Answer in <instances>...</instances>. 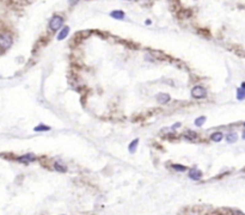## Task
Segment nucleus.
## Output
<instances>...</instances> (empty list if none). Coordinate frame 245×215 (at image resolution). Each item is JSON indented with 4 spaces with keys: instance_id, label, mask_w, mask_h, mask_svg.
<instances>
[{
    "instance_id": "15",
    "label": "nucleus",
    "mask_w": 245,
    "mask_h": 215,
    "mask_svg": "<svg viewBox=\"0 0 245 215\" xmlns=\"http://www.w3.org/2000/svg\"><path fill=\"white\" fill-rule=\"evenodd\" d=\"M50 127H47V126H43V124H40L37 127H35V131H43V130H49Z\"/></svg>"
},
{
    "instance_id": "16",
    "label": "nucleus",
    "mask_w": 245,
    "mask_h": 215,
    "mask_svg": "<svg viewBox=\"0 0 245 215\" xmlns=\"http://www.w3.org/2000/svg\"><path fill=\"white\" fill-rule=\"evenodd\" d=\"M185 138L187 139H195L196 138V133H194V131H187L185 133Z\"/></svg>"
},
{
    "instance_id": "14",
    "label": "nucleus",
    "mask_w": 245,
    "mask_h": 215,
    "mask_svg": "<svg viewBox=\"0 0 245 215\" xmlns=\"http://www.w3.org/2000/svg\"><path fill=\"white\" fill-rule=\"evenodd\" d=\"M54 167H55V170L56 171H59V172H66V167H64L61 164H59V162H55L54 164Z\"/></svg>"
},
{
    "instance_id": "3",
    "label": "nucleus",
    "mask_w": 245,
    "mask_h": 215,
    "mask_svg": "<svg viewBox=\"0 0 245 215\" xmlns=\"http://www.w3.org/2000/svg\"><path fill=\"white\" fill-rule=\"evenodd\" d=\"M64 24V19L60 17V16H54L50 22H49V28L53 30V31H57Z\"/></svg>"
},
{
    "instance_id": "18",
    "label": "nucleus",
    "mask_w": 245,
    "mask_h": 215,
    "mask_svg": "<svg viewBox=\"0 0 245 215\" xmlns=\"http://www.w3.org/2000/svg\"><path fill=\"white\" fill-rule=\"evenodd\" d=\"M179 126H181V123H176V124L173 126V128H178Z\"/></svg>"
},
{
    "instance_id": "12",
    "label": "nucleus",
    "mask_w": 245,
    "mask_h": 215,
    "mask_svg": "<svg viewBox=\"0 0 245 215\" xmlns=\"http://www.w3.org/2000/svg\"><path fill=\"white\" fill-rule=\"evenodd\" d=\"M138 143H139V140L135 139L134 141L130 142V145H129V152L130 153H134L135 150H136V146H138Z\"/></svg>"
},
{
    "instance_id": "9",
    "label": "nucleus",
    "mask_w": 245,
    "mask_h": 215,
    "mask_svg": "<svg viewBox=\"0 0 245 215\" xmlns=\"http://www.w3.org/2000/svg\"><path fill=\"white\" fill-rule=\"evenodd\" d=\"M110 16L112 18H116V19H123L124 18V13L122 11H112L110 13Z\"/></svg>"
},
{
    "instance_id": "10",
    "label": "nucleus",
    "mask_w": 245,
    "mask_h": 215,
    "mask_svg": "<svg viewBox=\"0 0 245 215\" xmlns=\"http://www.w3.org/2000/svg\"><path fill=\"white\" fill-rule=\"evenodd\" d=\"M223 138H224L223 133H220V131L214 133V134H212V136H211V139H212L214 142H219V141H221Z\"/></svg>"
},
{
    "instance_id": "19",
    "label": "nucleus",
    "mask_w": 245,
    "mask_h": 215,
    "mask_svg": "<svg viewBox=\"0 0 245 215\" xmlns=\"http://www.w3.org/2000/svg\"><path fill=\"white\" fill-rule=\"evenodd\" d=\"M234 215H244L243 213H240V212H237V213H234Z\"/></svg>"
},
{
    "instance_id": "6",
    "label": "nucleus",
    "mask_w": 245,
    "mask_h": 215,
    "mask_svg": "<svg viewBox=\"0 0 245 215\" xmlns=\"http://www.w3.org/2000/svg\"><path fill=\"white\" fill-rule=\"evenodd\" d=\"M36 159V157L33 155V154H25V155H23V157H19L18 158V160L22 161V162H25V164H28V162H31Z\"/></svg>"
},
{
    "instance_id": "17",
    "label": "nucleus",
    "mask_w": 245,
    "mask_h": 215,
    "mask_svg": "<svg viewBox=\"0 0 245 215\" xmlns=\"http://www.w3.org/2000/svg\"><path fill=\"white\" fill-rule=\"evenodd\" d=\"M173 169L175 170H177V171H185V167L184 166H179V165H173Z\"/></svg>"
},
{
    "instance_id": "4",
    "label": "nucleus",
    "mask_w": 245,
    "mask_h": 215,
    "mask_svg": "<svg viewBox=\"0 0 245 215\" xmlns=\"http://www.w3.org/2000/svg\"><path fill=\"white\" fill-rule=\"evenodd\" d=\"M170 99H171V97H170V95H167V93H159V95H157V100L160 104H165L167 102H170Z\"/></svg>"
},
{
    "instance_id": "21",
    "label": "nucleus",
    "mask_w": 245,
    "mask_h": 215,
    "mask_svg": "<svg viewBox=\"0 0 245 215\" xmlns=\"http://www.w3.org/2000/svg\"><path fill=\"white\" fill-rule=\"evenodd\" d=\"M243 139L245 140V130H244V131H243Z\"/></svg>"
},
{
    "instance_id": "22",
    "label": "nucleus",
    "mask_w": 245,
    "mask_h": 215,
    "mask_svg": "<svg viewBox=\"0 0 245 215\" xmlns=\"http://www.w3.org/2000/svg\"><path fill=\"white\" fill-rule=\"evenodd\" d=\"M244 127H245V123H244Z\"/></svg>"
},
{
    "instance_id": "11",
    "label": "nucleus",
    "mask_w": 245,
    "mask_h": 215,
    "mask_svg": "<svg viewBox=\"0 0 245 215\" xmlns=\"http://www.w3.org/2000/svg\"><path fill=\"white\" fill-rule=\"evenodd\" d=\"M237 98H238L239 100L245 99V90L244 88H242V87L237 88Z\"/></svg>"
},
{
    "instance_id": "5",
    "label": "nucleus",
    "mask_w": 245,
    "mask_h": 215,
    "mask_svg": "<svg viewBox=\"0 0 245 215\" xmlns=\"http://www.w3.org/2000/svg\"><path fill=\"white\" fill-rule=\"evenodd\" d=\"M189 177L191 179H194V181H199L201 177H202V173L197 169H191L189 172Z\"/></svg>"
},
{
    "instance_id": "7",
    "label": "nucleus",
    "mask_w": 245,
    "mask_h": 215,
    "mask_svg": "<svg viewBox=\"0 0 245 215\" xmlns=\"http://www.w3.org/2000/svg\"><path fill=\"white\" fill-rule=\"evenodd\" d=\"M237 139H238V135L235 134V133H228L227 134V136H226V140H227V142L228 143H233V142H235L237 141Z\"/></svg>"
},
{
    "instance_id": "2",
    "label": "nucleus",
    "mask_w": 245,
    "mask_h": 215,
    "mask_svg": "<svg viewBox=\"0 0 245 215\" xmlns=\"http://www.w3.org/2000/svg\"><path fill=\"white\" fill-rule=\"evenodd\" d=\"M191 96H192V98H195V99H202V98H204V97L207 96V91L202 86H195L191 90Z\"/></svg>"
},
{
    "instance_id": "20",
    "label": "nucleus",
    "mask_w": 245,
    "mask_h": 215,
    "mask_svg": "<svg viewBox=\"0 0 245 215\" xmlns=\"http://www.w3.org/2000/svg\"><path fill=\"white\" fill-rule=\"evenodd\" d=\"M242 88H244V90H245V83H243V84H242Z\"/></svg>"
},
{
    "instance_id": "13",
    "label": "nucleus",
    "mask_w": 245,
    "mask_h": 215,
    "mask_svg": "<svg viewBox=\"0 0 245 215\" xmlns=\"http://www.w3.org/2000/svg\"><path fill=\"white\" fill-rule=\"evenodd\" d=\"M204 122H206V117H204V116H202V117H199V118L195 119V124H196L197 127H201Z\"/></svg>"
},
{
    "instance_id": "1",
    "label": "nucleus",
    "mask_w": 245,
    "mask_h": 215,
    "mask_svg": "<svg viewBox=\"0 0 245 215\" xmlns=\"http://www.w3.org/2000/svg\"><path fill=\"white\" fill-rule=\"evenodd\" d=\"M12 45V37L9 33H2L0 36V49L6 50Z\"/></svg>"
},
{
    "instance_id": "8",
    "label": "nucleus",
    "mask_w": 245,
    "mask_h": 215,
    "mask_svg": "<svg viewBox=\"0 0 245 215\" xmlns=\"http://www.w3.org/2000/svg\"><path fill=\"white\" fill-rule=\"evenodd\" d=\"M68 32H69V28H68V26H65V28H64V29L60 31V33H59V36H57V40H59V41L64 40L67 35H68Z\"/></svg>"
}]
</instances>
